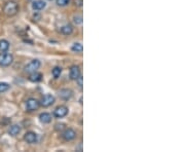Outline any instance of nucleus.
<instances>
[{
  "mask_svg": "<svg viewBox=\"0 0 185 152\" xmlns=\"http://www.w3.org/2000/svg\"><path fill=\"white\" fill-rule=\"evenodd\" d=\"M19 11V5L18 3L11 0V1H7L3 6V12L7 17H14L18 14Z\"/></svg>",
  "mask_w": 185,
  "mask_h": 152,
  "instance_id": "nucleus-1",
  "label": "nucleus"
},
{
  "mask_svg": "<svg viewBox=\"0 0 185 152\" xmlns=\"http://www.w3.org/2000/svg\"><path fill=\"white\" fill-rule=\"evenodd\" d=\"M14 62V56L6 51H2L0 54V66L1 67H8Z\"/></svg>",
  "mask_w": 185,
  "mask_h": 152,
  "instance_id": "nucleus-2",
  "label": "nucleus"
},
{
  "mask_svg": "<svg viewBox=\"0 0 185 152\" xmlns=\"http://www.w3.org/2000/svg\"><path fill=\"white\" fill-rule=\"evenodd\" d=\"M40 65H41L40 61L37 60V59H34V60H32L30 63H28L26 66H25L24 71L26 73H28V74H31V73L35 72V71H37V69H39Z\"/></svg>",
  "mask_w": 185,
  "mask_h": 152,
  "instance_id": "nucleus-3",
  "label": "nucleus"
},
{
  "mask_svg": "<svg viewBox=\"0 0 185 152\" xmlns=\"http://www.w3.org/2000/svg\"><path fill=\"white\" fill-rule=\"evenodd\" d=\"M56 99L55 97L53 95H50V93H46V95H44L42 98L40 100V106H42V107H49V106H52L54 103H55Z\"/></svg>",
  "mask_w": 185,
  "mask_h": 152,
  "instance_id": "nucleus-4",
  "label": "nucleus"
},
{
  "mask_svg": "<svg viewBox=\"0 0 185 152\" xmlns=\"http://www.w3.org/2000/svg\"><path fill=\"white\" fill-rule=\"evenodd\" d=\"M39 107H40V103H39V101H37L36 99L30 98V99L27 100V102H26V110L27 111H29V112L35 111V110H37Z\"/></svg>",
  "mask_w": 185,
  "mask_h": 152,
  "instance_id": "nucleus-5",
  "label": "nucleus"
},
{
  "mask_svg": "<svg viewBox=\"0 0 185 152\" xmlns=\"http://www.w3.org/2000/svg\"><path fill=\"white\" fill-rule=\"evenodd\" d=\"M68 114V108L65 105H60L58 106L55 111H54V116L57 118H63Z\"/></svg>",
  "mask_w": 185,
  "mask_h": 152,
  "instance_id": "nucleus-6",
  "label": "nucleus"
},
{
  "mask_svg": "<svg viewBox=\"0 0 185 152\" xmlns=\"http://www.w3.org/2000/svg\"><path fill=\"white\" fill-rule=\"evenodd\" d=\"M62 138L65 141H72L76 138V132L72 128H65L62 132Z\"/></svg>",
  "mask_w": 185,
  "mask_h": 152,
  "instance_id": "nucleus-7",
  "label": "nucleus"
},
{
  "mask_svg": "<svg viewBox=\"0 0 185 152\" xmlns=\"http://www.w3.org/2000/svg\"><path fill=\"white\" fill-rule=\"evenodd\" d=\"M24 140L27 142L28 144H35L38 140L37 134H35L34 132H27L24 135Z\"/></svg>",
  "mask_w": 185,
  "mask_h": 152,
  "instance_id": "nucleus-8",
  "label": "nucleus"
},
{
  "mask_svg": "<svg viewBox=\"0 0 185 152\" xmlns=\"http://www.w3.org/2000/svg\"><path fill=\"white\" fill-rule=\"evenodd\" d=\"M73 92L70 89H63L59 92V97L64 101H68L72 98Z\"/></svg>",
  "mask_w": 185,
  "mask_h": 152,
  "instance_id": "nucleus-9",
  "label": "nucleus"
},
{
  "mask_svg": "<svg viewBox=\"0 0 185 152\" xmlns=\"http://www.w3.org/2000/svg\"><path fill=\"white\" fill-rule=\"evenodd\" d=\"M79 75H80V69H79V67L76 66V65L71 66V68H70V70H69L70 79H71V80H76Z\"/></svg>",
  "mask_w": 185,
  "mask_h": 152,
  "instance_id": "nucleus-10",
  "label": "nucleus"
},
{
  "mask_svg": "<svg viewBox=\"0 0 185 152\" xmlns=\"http://www.w3.org/2000/svg\"><path fill=\"white\" fill-rule=\"evenodd\" d=\"M21 132V127L18 124H12L8 128V135L11 136V137H15Z\"/></svg>",
  "mask_w": 185,
  "mask_h": 152,
  "instance_id": "nucleus-11",
  "label": "nucleus"
},
{
  "mask_svg": "<svg viewBox=\"0 0 185 152\" xmlns=\"http://www.w3.org/2000/svg\"><path fill=\"white\" fill-rule=\"evenodd\" d=\"M46 6V3L43 1V0H35V1L32 3V7L35 11H41Z\"/></svg>",
  "mask_w": 185,
  "mask_h": 152,
  "instance_id": "nucleus-12",
  "label": "nucleus"
},
{
  "mask_svg": "<svg viewBox=\"0 0 185 152\" xmlns=\"http://www.w3.org/2000/svg\"><path fill=\"white\" fill-rule=\"evenodd\" d=\"M39 120L42 124H49L52 121V115L47 112H43L39 115Z\"/></svg>",
  "mask_w": 185,
  "mask_h": 152,
  "instance_id": "nucleus-13",
  "label": "nucleus"
},
{
  "mask_svg": "<svg viewBox=\"0 0 185 152\" xmlns=\"http://www.w3.org/2000/svg\"><path fill=\"white\" fill-rule=\"evenodd\" d=\"M41 79H42V74L39 72H36V71L31 73L29 76V80L32 82H39L41 81Z\"/></svg>",
  "mask_w": 185,
  "mask_h": 152,
  "instance_id": "nucleus-14",
  "label": "nucleus"
},
{
  "mask_svg": "<svg viewBox=\"0 0 185 152\" xmlns=\"http://www.w3.org/2000/svg\"><path fill=\"white\" fill-rule=\"evenodd\" d=\"M61 32L64 35H71L73 33V27L72 25L70 24H67L65 26H63L61 28Z\"/></svg>",
  "mask_w": 185,
  "mask_h": 152,
  "instance_id": "nucleus-15",
  "label": "nucleus"
},
{
  "mask_svg": "<svg viewBox=\"0 0 185 152\" xmlns=\"http://www.w3.org/2000/svg\"><path fill=\"white\" fill-rule=\"evenodd\" d=\"M9 48V42L6 39L0 40V50L1 51H7Z\"/></svg>",
  "mask_w": 185,
  "mask_h": 152,
  "instance_id": "nucleus-16",
  "label": "nucleus"
},
{
  "mask_svg": "<svg viewBox=\"0 0 185 152\" xmlns=\"http://www.w3.org/2000/svg\"><path fill=\"white\" fill-rule=\"evenodd\" d=\"M53 73V76L55 79H58L60 76H61V73H62V68L61 67H55L52 71Z\"/></svg>",
  "mask_w": 185,
  "mask_h": 152,
  "instance_id": "nucleus-17",
  "label": "nucleus"
},
{
  "mask_svg": "<svg viewBox=\"0 0 185 152\" xmlns=\"http://www.w3.org/2000/svg\"><path fill=\"white\" fill-rule=\"evenodd\" d=\"M71 50L72 51H74V53H81L82 50H84V46H82L81 43H74L71 46Z\"/></svg>",
  "mask_w": 185,
  "mask_h": 152,
  "instance_id": "nucleus-18",
  "label": "nucleus"
},
{
  "mask_svg": "<svg viewBox=\"0 0 185 152\" xmlns=\"http://www.w3.org/2000/svg\"><path fill=\"white\" fill-rule=\"evenodd\" d=\"M9 89V85L6 82H0V93H5L6 90Z\"/></svg>",
  "mask_w": 185,
  "mask_h": 152,
  "instance_id": "nucleus-19",
  "label": "nucleus"
},
{
  "mask_svg": "<svg viewBox=\"0 0 185 152\" xmlns=\"http://www.w3.org/2000/svg\"><path fill=\"white\" fill-rule=\"evenodd\" d=\"M73 22L76 25H80L82 23V17L81 15H75V17H73Z\"/></svg>",
  "mask_w": 185,
  "mask_h": 152,
  "instance_id": "nucleus-20",
  "label": "nucleus"
},
{
  "mask_svg": "<svg viewBox=\"0 0 185 152\" xmlns=\"http://www.w3.org/2000/svg\"><path fill=\"white\" fill-rule=\"evenodd\" d=\"M70 3V0H57V4L59 6H66Z\"/></svg>",
  "mask_w": 185,
  "mask_h": 152,
  "instance_id": "nucleus-21",
  "label": "nucleus"
},
{
  "mask_svg": "<svg viewBox=\"0 0 185 152\" xmlns=\"http://www.w3.org/2000/svg\"><path fill=\"white\" fill-rule=\"evenodd\" d=\"M76 81H77V85H78V86H79V89H82V75H81V74L77 77Z\"/></svg>",
  "mask_w": 185,
  "mask_h": 152,
  "instance_id": "nucleus-22",
  "label": "nucleus"
},
{
  "mask_svg": "<svg viewBox=\"0 0 185 152\" xmlns=\"http://www.w3.org/2000/svg\"><path fill=\"white\" fill-rule=\"evenodd\" d=\"M74 3H75L76 6H79V7H81L82 3H84V0H74Z\"/></svg>",
  "mask_w": 185,
  "mask_h": 152,
  "instance_id": "nucleus-23",
  "label": "nucleus"
},
{
  "mask_svg": "<svg viewBox=\"0 0 185 152\" xmlns=\"http://www.w3.org/2000/svg\"><path fill=\"white\" fill-rule=\"evenodd\" d=\"M64 127H65V124H56V130H60V131H61V130H63V128H64Z\"/></svg>",
  "mask_w": 185,
  "mask_h": 152,
  "instance_id": "nucleus-24",
  "label": "nucleus"
}]
</instances>
